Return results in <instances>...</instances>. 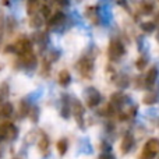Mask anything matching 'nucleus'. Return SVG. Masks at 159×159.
Returning <instances> with one entry per match:
<instances>
[{
	"instance_id": "obj_16",
	"label": "nucleus",
	"mask_w": 159,
	"mask_h": 159,
	"mask_svg": "<svg viewBox=\"0 0 159 159\" xmlns=\"http://www.w3.org/2000/svg\"><path fill=\"white\" fill-rule=\"evenodd\" d=\"M155 155H157V154H154V152H151V151H148V149L144 148V151H143V154H141L140 158L141 159H154Z\"/></svg>"
},
{
	"instance_id": "obj_22",
	"label": "nucleus",
	"mask_w": 159,
	"mask_h": 159,
	"mask_svg": "<svg viewBox=\"0 0 159 159\" xmlns=\"http://www.w3.org/2000/svg\"><path fill=\"white\" fill-rule=\"evenodd\" d=\"M102 148H103V151L105 152H110V145H109V144H102Z\"/></svg>"
},
{
	"instance_id": "obj_17",
	"label": "nucleus",
	"mask_w": 159,
	"mask_h": 159,
	"mask_svg": "<svg viewBox=\"0 0 159 159\" xmlns=\"http://www.w3.org/2000/svg\"><path fill=\"white\" fill-rule=\"evenodd\" d=\"M144 102H145L147 105H152V103H155V102H157V96H155V95H148V96H145Z\"/></svg>"
},
{
	"instance_id": "obj_11",
	"label": "nucleus",
	"mask_w": 159,
	"mask_h": 159,
	"mask_svg": "<svg viewBox=\"0 0 159 159\" xmlns=\"http://www.w3.org/2000/svg\"><path fill=\"white\" fill-rule=\"evenodd\" d=\"M57 149H59V154L60 155H64L67 152V149H69V143H67L66 138H61L57 143Z\"/></svg>"
},
{
	"instance_id": "obj_9",
	"label": "nucleus",
	"mask_w": 159,
	"mask_h": 159,
	"mask_svg": "<svg viewBox=\"0 0 159 159\" xmlns=\"http://www.w3.org/2000/svg\"><path fill=\"white\" fill-rule=\"evenodd\" d=\"M64 20H66V16H64L63 13H56L55 16L50 18L49 24H50V25H57V24H61Z\"/></svg>"
},
{
	"instance_id": "obj_13",
	"label": "nucleus",
	"mask_w": 159,
	"mask_h": 159,
	"mask_svg": "<svg viewBox=\"0 0 159 159\" xmlns=\"http://www.w3.org/2000/svg\"><path fill=\"white\" fill-rule=\"evenodd\" d=\"M59 77H60V78H59V81H60L61 85H69L70 81H71V77H70L69 71H61Z\"/></svg>"
},
{
	"instance_id": "obj_10",
	"label": "nucleus",
	"mask_w": 159,
	"mask_h": 159,
	"mask_svg": "<svg viewBox=\"0 0 159 159\" xmlns=\"http://www.w3.org/2000/svg\"><path fill=\"white\" fill-rule=\"evenodd\" d=\"M157 77H158V70L155 67H152L149 70L148 75H147V85H152L155 81H157Z\"/></svg>"
},
{
	"instance_id": "obj_15",
	"label": "nucleus",
	"mask_w": 159,
	"mask_h": 159,
	"mask_svg": "<svg viewBox=\"0 0 159 159\" xmlns=\"http://www.w3.org/2000/svg\"><path fill=\"white\" fill-rule=\"evenodd\" d=\"M141 28H143V31L144 32H152V31L155 30V24L154 22H144L143 25H141Z\"/></svg>"
},
{
	"instance_id": "obj_19",
	"label": "nucleus",
	"mask_w": 159,
	"mask_h": 159,
	"mask_svg": "<svg viewBox=\"0 0 159 159\" xmlns=\"http://www.w3.org/2000/svg\"><path fill=\"white\" fill-rule=\"evenodd\" d=\"M145 64H147L145 59H140V60L137 61V67H138V69H144V67H145Z\"/></svg>"
},
{
	"instance_id": "obj_21",
	"label": "nucleus",
	"mask_w": 159,
	"mask_h": 159,
	"mask_svg": "<svg viewBox=\"0 0 159 159\" xmlns=\"http://www.w3.org/2000/svg\"><path fill=\"white\" fill-rule=\"evenodd\" d=\"M3 140H6L4 138V129H3V126L0 127V143H2Z\"/></svg>"
},
{
	"instance_id": "obj_6",
	"label": "nucleus",
	"mask_w": 159,
	"mask_h": 159,
	"mask_svg": "<svg viewBox=\"0 0 159 159\" xmlns=\"http://www.w3.org/2000/svg\"><path fill=\"white\" fill-rule=\"evenodd\" d=\"M78 147H80V149H81V152H84V154H92V144L89 143V140H88L87 137L85 138H82L81 141H80V144H78Z\"/></svg>"
},
{
	"instance_id": "obj_3",
	"label": "nucleus",
	"mask_w": 159,
	"mask_h": 159,
	"mask_svg": "<svg viewBox=\"0 0 159 159\" xmlns=\"http://www.w3.org/2000/svg\"><path fill=\"white\" fill-rule=\"evenodd\" d=\"M101 102V95H99V92L96 89H93V88H91V89L87 91V103L89 107H93L96 106V105Z\"/></svg>"
},
{
	"instance_id": "obj_2",
	"label": "nucleus",
	"mask_w": 159,
	"mask_h": 159,
	"mask_svg": "<svg viewBox=\"0 0 159 159\" xmlns=\"http://www.w3.org/2000/svg\"><path fill=\"white\" fill-rule=\"evenodd\" d=\"M73 115L75 116V120H77L80 129H84V109H82L81 103L77 101L73 105Z\"/></svg>"
},
{
	"instance_id": "obj_23",
	"label": "nucleus",
	"mask_w": 159,
	"mask_h": 159,
	"mask_svg": "<svg viewBox=\"0 0 159 159\" xmlns=\"http://www.w3.org/2000/svg\"><path fill=\"white\" fill-rule=\"evenodd\" d=\"M57 2H59V3H66L67 0H57Z\"/></svg>"
},
{
	"instance_id": "obj_7",
	"label": "nucleus",
	"mask_w": 159,
	"mask_h": 159,
	"mask_svg": "<svg viewBox=\"0 0 159 159\" xmlns=\"http://www.w3.org/2000/svg\"><path fill=\"white\" fill-rule=\"evenodd\" d=\"M145 149L154 152V154H158L159 152V140L158 138H151V140H148L145 144Z\"/></svg>"
},
{
	"instance_id": "obj_12",
	"label": "nucleus",
	"mask_w": 159,
	"mask_h": 159,
	"mask_svg": "<svg viewBox=\"0 0 159 159\" xmlns=\"http://www.w3.org/2000/svg\"><path fill=\"white\" fill-rule=\"evenodd\" d=\"M49 138L46 137V135H42V138H39V149L41 151H43V152H46L48 149H49Z\"/></svg>"
},
{
	"instance_id": "obj_5",
	"label": "nucleus",
	"mask_w": 159,
	"mask_h": 159,
	"mask_svg": "<svg viewBox=\"0 0 159 159\" xmlns=\"http://www.w3.org/2000/svg\"><path fill=\"white\" fill-rule=\"evenodd\" d=\"M133 147H134V137H133V134L129 133V134L124 135L123 141H121V145H120L121 152H123V154H127L129 151H131Z\"/></svg>"
},
{
	"instance_id": "obj_24",
	"label": "nucleus",
	"mask_w": 159,
	"mask_h": 159,
	"mask_svg": "<svg viewBox=\"0 0 159 159\" xmlns=\"http://www.w3.org/2000/svg\"><path fill=\"white\" fill-rule=\"evenodd\" d=\"M14 159H18V158H14Z\"/></svg>"
},
{
	"instance_id": "obj_18",
	"label": "nucleus",
	"mask_w": 159,
	"mask_h": 159,
	"mask_svg": "<svg viewBox=\"0 0 159 159\" xmlns=\"http://www.w3.org/2000/svg\"><path fill=\"white\" fill-rule=\"evenodd\" d=\"M99 159H115V157H113L110 152H103V154L99 157Z\"/></svg>"
},
{
	"instance_id": "obj_20",
	"label": "nucleus",
	"mask_w": 159,
	"mask_h": 159,
	"mask_svg": "<svg viewBox=\"0 0 159 159\" xmlns=\"http://www.w3.org/2000/svg\"><path fill=\"white\" fill-rule=\"evenodd\" d=\"M38 120V109H34L32 112V121H36Z\"/></svg>"
},
{
	"instance_id": "obj_4",
	"label": "nucleus",
	"mask_w": 159,
	"mask_h": 159,
	"mask_svg": "<svg viewBox=\"0 0 159 159\" xmlns=\"http://www.w3.org/2000/svg\"><path fill=\"white\" fill-rule=\"evenodd\" d=\"M3 129H4V138H7V140H16L18 137V130L14 124H3Z\"/></svg>"
},
{
	"instance_id": "obj_1",
	"label": "nucleus",
	"mask_w": 159,
	"mask_h": 159,
	"mask_svg": "<svg viewBox=\"0 0 159 159\" xmlns=\"http://www.w3.org/2000/svg\"><path fill=\"white\" fill-rule=\"evenodd\" d=\"M109 55L112 59L121 57V56L124 55V46L119 41L112 42V45H110V48H109Z\"/></svg>"
},
{
	"instance_id": "obj_14",
	"label": "nucleus",
	"mask_w": 159,
	"mask_h": 159,
	"mask_svg": "<svg viewBox=\"0 0 159 159\" xmlns=\"http://www.w3.org/2000/svg\"><path fill=\"white\" fill-rule=\"evenodd\" d=\"M7 95H8V87L7 84H3L0 87V103H3V101L7 98Z\"/></svg>"
},
{
	"instance_id": "obj_8",
	"label": "nucleus",
	"mask_w": 159,
	"mask_h": 159,
	"mask_svg": "<svg viewBox=\"0 0 159 159\" xmlns=\"http://www.w3.org/2000/svg\"><path fill=\"white\" fill-rule=\"evenodd\" d=\"M0 115H2L3 117H10V116L13 115V105H11L10 102L2 103V106H0Z\"/></svg>"
}]
</instances>
